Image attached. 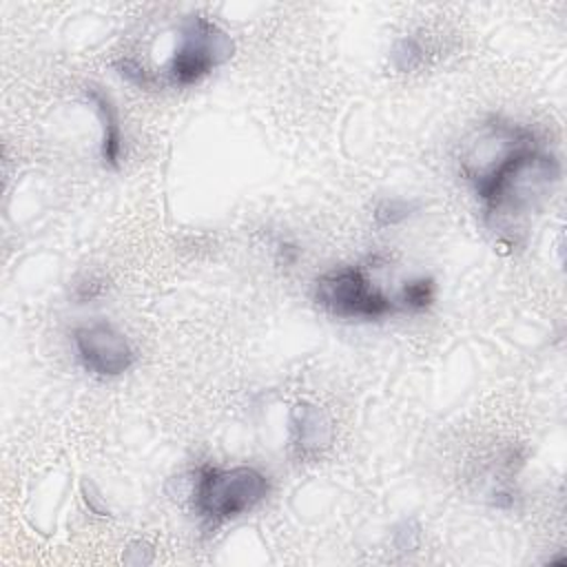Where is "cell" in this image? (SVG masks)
I'll return each mask as SVG.
<instances>
[{"label": "cell", "instance_id": "3957f363", "mask_svg": "<svg viewBox=\"0 0 567 567\" xmlns=\"http://www.w3.org/2000/svg\"><path fill=\"white\" fill-rule=\"evenodd\" d=\"M235 42L226 29L206 16H190L179 29L177 47L168 62V78L177 86H190L226 64Z\"/></svg>", "mask_w": 567, "mask_h": 567}, {"label": "cell", "instance_id": "5b68a950", "mask_svg": "<svg viewBox=\"0 0 567 567\" xmlns=\"http://www.w3.org/2000/svg\"><path fill=\"white\" fill-rule=\"evenodd\" d=\"M315 301L332 317L377 321L399 312L396 299H390L372 286L365 270L343 266L323 272L315 281Z\"/></svg>", "mask_w": 567, "mask_h": 567}, {"label": "cell", "instance_id": "7a4b0ae2", "mask_svg": "<svg viewBox=\"0 0 567 567\" xmlns=\"http://www.w3.org/2000/svg\"><path fill=\"white\" fill-rule=\"evenodd\" d=\"M268 492L270 478L259 467L204 465L195 478L193 505L208 527H219L255 509Z\"/></svg>", "mask_w": 567, "mask_h": 567}, {"label": "cell", "instance_id": "277c9868", "mask_svg": "<svg viewBox=\"0 0 567 567\" xmlns=\"http://www.w3.org/2000/svg\"><path fill=\"white\" fill-rule=\"evenodd\" d=\"M536 142V133L523 124L503 117L481 122L461 144V175L476 190L481 188L512 155Z\"/></svg>", "mask_w": 567, "mask_h": 567}, {"label": "cell", "instance_id": "8fae6325", "mask_svg": "<svg viewBox=\"0 0 567 567\" xmlns=\"http://www.w3.org/2000/svg\"><path fill=\"white\" fill-rule=\"evenodd\" d=\"M416 210H419V204H416V202L390 197V199H383V202L377 204V208H374V221H377L379 228L396 226V224L410 219Z\"/></svg>", "mask_w": 567, "mask_h": 567}, {"label": "cell", "instance_id": "6da1fadb", "mask_svg": "<svg viewBox=\"0 0 567 567\" xmlns=\"http://www.w3.org/2000/svg\"><path fill=\"white\" fill-rule=\"evenodd\" d=\"M560 179L556 155L547 153L540 142L512 155L481 188L476 197L483 204L485 219L494 226H514L540 210Z\"/></svg>", "mask_w": 567, "mask_h": 567}, {"label": "cell", "instance_id": "9c48e42d", "mask_svg": "<svg viewBox=\"0 0 567 567\" xmlns=\"http://www.w3.org/2000/svg\"><path fill=\"white\" fill-rule=\"evenodd\" d=\"M436 297V284L432 277H416L403 284L399 297H396V306L399 310H408V312H425Z\"/></svg>", "mask_w": 567, "mask_h": 567}, {"label": "cell", "instance_id": "52a82bcc", "mask_svg": "<svg viewBox=\"0 0 567 567\" xmlns=\"http://www.w3.org/2000/svg\"><path fill=\"white\" fill-rule=\"evenodd\" d=\"M290 432H292V445L301 456L319 454L332 441L330 419L319 405L310 401H301L292 408Z\"/></svg>", "mask_w": 567, "mask_h": 567}, {"label": "cell", "instance_id": "8992f818", "mask_svg": "<svg viewBox=\"0 0 567 567\" xmlns=\"http://www.w3.org/2000/svg\"><path fill=\"white\" fill-rule=\"evenodd\" d=\"M73 348L82 368L95 377H120L135 363V350L109 321H91L73 330Z\"/></svg>", "mask_w": 567, "mask_h": 567}, {"label": "cell", "instance_id": "ba28073f", "mask_svg": "<svg viewBox=\"0 0 567 567\" xmlns=\"http://www.w3.org/2000/svg\"><path fill=\"white\" fill-rule=\"evenodd\" d=\"M86 100L100 117V128H102L100 157H102L104 166L117 168L122 162V124H120L117 106L113 104L111 95L104 89L93 86V84L86 86Z\"/></svg>", "mask_w": 567, "mask_h": 567}, {"label": "cell", "instance_id": "30bf717a", "mask_svg": "<svg viewBox=\"0 0 567 567\" xmlns=\"http://www.w3.org/2000/svg\"><path fill=\"white\" fill-rule=\"evenodd\" d=\"M390 58H392V64L396 71H414L419 69L423 62H425V47L419 38L414 35H403L394 42L392 51H390Z\"/></svg>", "mask_w": 567, "mask_h": 567}]
</instances>
